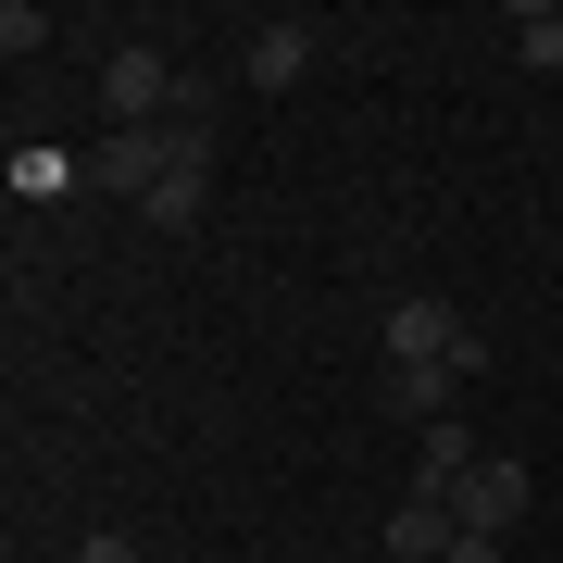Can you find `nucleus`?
I'll use <instances>...</instances> for the list:
<instances>
[{
  "mask_svg": "<svg viewBox=\"0 0 563 563\" xmlns=\"http://www.w3.org/2000/svg\"><path fill=\"white\" fill-rule=\"evenodd\" d=\"M388 363H463L476 376V339H463L451 301H388Z\"/></svg>",
  "mask_w": 563,
  "mask_h": 563,
  "instance_id": "2",
  "label": "nucleus"
},
{
  "mask_svg": "<svg viewBox=\"0 0 563 563\" xmlns=\"http://www.w3.org/2000/svg\"><path fill=\"white\" fill-rule=\"evenodd\" d=\"M176 163H213V139H201V125H113L88 176H101V188H125V201H151Z\"/></svg>",
  "mask_w": 563,
  "mask_h": 563,
  "instance_id": "1",
  "label": "nucleus"
},
{
  "mask_svg": "<svg viewBox=\"0 0 563 563\" xmlns=\"http://www.w3.org/2000/svg\"><path fill=\"white\" fill-rule=\"evenodd\" d=\"M76 563H139V539H76Z\"/></svg>",
  "mask_w": 563,
  "mask_h": 563,
  "instance_id": "11",
  "label": "nucleus"
},
{
  "mask_svg": "<svg viewBox=\"0 0 563 563\" xmlns=\"http://www.w3.org/2000/svg\"><path fill=\"white\" fill-rule=\"evenodd\" d=\"M201 213H213V163H176V176H163L151 201H139V225H163V239H188Z\"/></svg>",
  "mask_w": 563,
  "mask_h": 563,
  "instance_id": "6",
  "label": "nucleus"
},
{
  "mask_svg": "<svg viewBox=\"0 0 563 563\" xmlns=\"http://www.w3.org/2000/svg\"><path fill=\"white\" fill-rule=\"evenodd\" d=\"M239 63H251V88H301L313 25H288V13H276V25H251V51H239Z\"/></svg>",
  "mask_w": 563,
  "mask_h": 563,
  "instance_id": "7",
  "label": "nucleus"
},
{
  "mask_svg": "<svg viewBox=\"0 0 563 563\" xmlns=\"http://www.w3.org/2000/svg\"><path fill=\"white\" fill-rule=\"evenodd\" d=\"M451 539H463V526H451L439 501H401V514H388V539H376V551H388V563H439Z\"/></svg>",
  "mask_w": 563,
  "mask_h": 563,
  "instance_id": "8",
  "label": "nucleus"
},
{
  "mask_svg": "<svg viewBox=\"0 0 563 563\" xmlns=\"http://www.w3.org/2000/svg\"><path fill=\"white\" fill-rule=\"evenodd\" d=\"M451 526H463V539H501V526H526V463H501V451H488L476 476L451 488Z\"/></svg>",
  "mask_w": 563,
  "mask_h": 563,
  "instance_id": "3",
  "label": "nucleus"
},
{
  "mask_svg": "<svg viewBox=\"0 0 563 563\" xmlns=\"http://www.w3.org/2000/svg\"><path fill=\"white\" fill-rule=\"evenodd\" d=\"M439 563H501V539H451V551H439Z\"/></svg>",
  "mask_w": 563,
  "mask_h": 563,
  "instance_id": "12",
  "label": "nucleus"
},
{
  "mask_svg": "<svg viewBox=\"0 0 563 563\" xmlns=\"http://www.w3.org/2000/svg\"><path fill=\"white\" fill-rule=\"evenodd\" d=\"M476 463H488V451L463 439V426H426V451H413V501H439V514H451V488L476 476Z\"/></svg>",
  "mask_w": 563,
  "mask_h": 563,
  "instance_id": "5",
  "label": "nucleus"
},
{
  "mask_svg": "<svg viewBox=\"0 0 563 563\" xmlns=\"http://www.w3.org/2000/svg\"><path fill=\"white\" fill-rule=\"evenodd\" d=\"M514 63H563V0H539V13H514Z\"/></svg>",
  "mask_w": 563,
  "mask_h": 563,
  "instance_id": "9",
  "label": "nucleus"
},
{
  "mask_svg": "<svg viewBox=\"0 0 563 563\" xmlns=\"http://www.w3.org/2000/svg\"><path fill=\"white\" fill-rule=\"evenodd\" d=\"M38 38H51V13H38V0H0V51L25 63V51H38Z\"/></svg>",
  "mask_w": 563,
  "mask_h": 563,
  "instance_id": "10",
  "label": "nucleus"
},
{
  "mask_svg": "<svg viewBox=\"0 0 563 563\" xmlns=\"http://www.w3.org/2000/svg\"><path fill=\"white\" fill-rule=\"evenodd\" d=\"M451 388H463V363H388V413L401 426H451Z\"/></svg>",
  "mask_w": 563,
  "mask_h": 563,
  "instance_id": "4",
  "label": "nucleus"
}]
</instances>
